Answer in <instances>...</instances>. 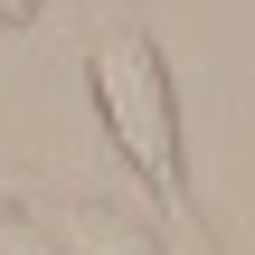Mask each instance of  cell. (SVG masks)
I'll list each match as a JSON object with an SVG mask.
<instances>
[{"mask_svg":"<svg viewBox=\"0 0 255 255\" xmlns=\"http://www.w3.org/2000/svg\"><path fill=\"white\" fill-rule=\"evenodd\" d=\"M85 85H95V114L114 132V151L151 180V199H189V170H180V95H170V66L151 38L114 28L95 57H85Z\"/></svg>","mask_w":255,"mask_h":255,"instance_id":"obj_1","label":"cell"},{"mask_svg":"<svg viewBox=\"0 0 255 255\" xmlns=\"http://www.w3.org/2000/svg\"><path fill=\"white\" fill-rule=\"evenodd\" d=\"M38 218H47L57 255H161L151 227H132V218L104 208V199H57V208H38Z\"/></svg>","mask_w":255,"mask_h":255,"instance_id":"obj_2","label":"cell"},{"mask_svg":"<svg viewBox=\"0 0 255 255\" xmlns=\"http://www.w3.org/2000/svg\"><path fill=\"white\" fill-rule=\"evenodd\" d=\"M0 255H57L47 218H38V208H0Z\"/></svg>","mask_w":255,"mask_h":255,"instance_id":"obj_3","label":"cell"},{"mask_svg":"<svg viewBox=\"0 0 255 255\" xmlns=\"http://www.w3.org/2000/svg\"><path fill=\"white\" fill-rule=\"evenodd\" d=\"M19 19H38V0H0V28H19Z\"/></svg>","mask_w":255,"mask_h":255,"instance_id":"obj_4","label":"cell"}]
</instances>
